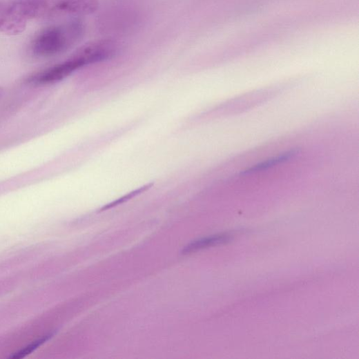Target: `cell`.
Listing matches in <instances>:
<instances>
[{
  "mask_svg": "<svg viewBox=\"0 0 359 359\" xmlns=\"http://www.w3.org/2000/svg\"><path fill=\"white\" fill-rule=\"evenodd\" d=\"M114 55V45L110 39L90 41L83 45L66 61L36 74L29 81L39 84L59 81L86 66L111 59Z\"/></svg>",
  "mask_w": 359,
  "mask_h": 359,
  "instance_id": "1",
  "label": "cell"
},
{
  "mask_svg": "<svg viewBox=\"0 0 359 359\" xmlns=\"http://www.w3.org/2000/svg\"><path fill=\"white\" fill-rule=\"evenodd\" d=\"M84 23L79 20L49 28L41 32L31 44L32 54L39 57H51L72 48L84 37Z\"/></svg>",
  "mask_w": 359,
  "mask_h": 359,
  "instance_id": "2",
  "label": "cell"
},
{
  "mask_svg": "<svg viewBox=\"0 0 359 359\" xmlns=\"http://www.w3.org/2000/svg\"><path fill=\"white\" fill-rule=\"evenodd\" d=\"M99 8V0H46L44 17L88 15Z\"/></svg>",
  "mask_w": 359,
  "mask_h": 359,
  "instance_id": "3",
  "label": "cell"
},
{
  "mask_svg": "<svg viewBox=\"0 0 359 359\" xmlns=\"http://www.w3.org/2000/svg\"><path fill=\"white\" fill-rule=\"evenodd\" d=\"M46 0H14L5 6L14 17L27 22L28 20L44 17Z\"/></svg>",
  "mask_w": 359,
  "mask_h": 359,
  "instance_id": "4",
  "label": "cell"
},
{
  "mask_svg": "<svg viewBox=\"0 0 359 359\" xmlns=\"http://www.w3.org/2000/svg\"><path fill=\"white\" fill-rule=\"evenodd\" d=\"M229 240V236H215L213 237L204 239L198 242H195V243L191 244L190 246L186 248V252L191 251L195 249L204 248L205 246L220 244L224 242H226Z\"/></svg>",
  "mask_w": 359,
  "mask_h": 359,
  "instance_id": "5",
  "label": "cell"
},
{
  "mask_svg": "<svg viewBox=\"0 0 359 359\" xmlns=\"http://www.w3.org/2000/svg\"><path fill=\"white\" fill-rule=\"evenodd\" d=\"M50 336H44V337L41 338V339L32 342L31 345H30L25 349H22L19 352L15 353L14 356H11V358H21L26 356V355L29 354L32 351H34L35 349H37L38 347H39L40 345L43 344L45 342L48 340V339L50 338Z\"/></svg>",
  "mask_w": 359,
  "mask_h": 359,
  "instance_id": "6",
  "label": "cell"
},
{
  "mask_svg": "<svg viewBox=\"0 0 359 359\" xmlns=\"http://www.w3.org/2000/svg\"><path fill=\"white\" fill-rule=\"evenodd\" d=\"M0 95H1V88H0Z\"/></svg>",
  "mask_w": 359,
  "mask_h": 359,
  "instance_id": "7",
  "label": "cell"
}]
</instances>
